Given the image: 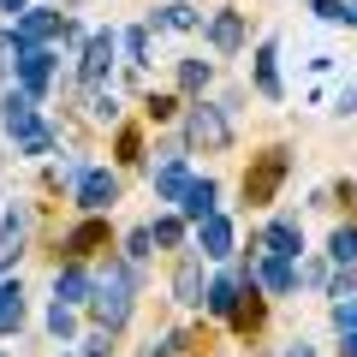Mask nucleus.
Listing matches in <instances>:
<instances>
[{
  "label": "nucleus",
  "instance_id": "19",
  "mask_svg": "<svg viewBox=\"0 0 357 357\" xmlns=\"http://www.w3.org/2000/svg\"><path fill=\"white\" fill-rule=\"evenodd\" d=\"M18 321H24V298H18V286H0V333H13Z\"/></svg>",
  "mask_w": 357,
  "mask_h": 357
},
{
  "label": "nucleus",
  "instance_id": "9",
  "mask_svg": "<svg viewBox=\"0 0 357 357\" xmlns=\"http://www.w3.org/2000/svg\"><path fill=\"white\" fill-rule=\"evenodd\" d=\"M197 244H203V256H232V220L208 215L203 227H197Z\"/></svg>",
  "mask_w": 357,
  "mask_h": 357
},
{
  "label": "nucleus",
  "instance_id": "34",
  "mask_svg": "<svg viewBox=\"0 0 357 357\" xmlns=\"http://www.w3.org/2000/svg\"><path fill=\"white\" fill-rule=\"evenodd\" d=\"M0 6H6V13H13V18H24V0H0Z\"/></svg>",
  "mask_w": 357,
  "mask_h": 357
},
{
  "label": "nucleus",
  "instance_id": "28",
  "mask_svg": "<svg viewBox=\"0 0 357 357\" xmlns=\"http://www.w3.org/2000/svg\"><path fill=\"white\" fill-rule=\"evenodd\" d=\"M333 328H340V333H357V298H340V304H333Z\"/></svg>",
  "mask_w": 357,
  "mask_h": 357
},
{
  "label": "nucleus",
  "instance_id": "21",
  "mask_svg": "<svg viewBox=\"0 0 357 357\" xmlns=\"http://www.w3.org/2000/svg\"><path fill=\"white\" fill-rule=\"evenodd\" d=\"M256 89H262V96H280V72H274V42H268V48L256 54Z\"/></svg>",
  "mask_w": 357,
  "mask_h": 357
},
{
  "label": "nucleus",
  "instance_id": "3",
  "mask_svg": "<svg viewBox=\"0 0 357 357\" xmlns=\"http://www.w3.org/2000/svg\"><path fill=\"white\" fill-rule=\"evenodd\" d=\"M185 137L203 143V149H227L232 126H227V114H220V107H191V119H185Z\"/></svg>",
  "mask_w": 357,
  "mask_h": 357
},
{
  "label": "nucleus",
  "instance_id": "36",
  "mask_svg": "<svg viewBox=\"0 0 357 357\" xmlns=\"http://www.w3.org/2000/svg\"><path fill=\"white\" fill-rule=\"evenodd\" d=\"M340 351H345V357H357V333H345V345H340Z\"/></svg>",
  "mask_w": 357,
  "mask_h": 357
},
{
  "label": "nucleus",
  "instance_id": "33",
  "mask_svg": "<svg viewBox=\"0 0 357 357\" xmlns=\"http://www.w3.org/2000/svg\"><path fill=\"white\" fill-rule=\"evenodd\" d=\"M84 357H114V345H107V333H102V340H89V351Z\"/></svg>",
  "mask_w": 357,
  "mask_h": 357
},
{
  "label": "nucleus",
  "instance_id": "24",
  "mask_svg": "<svg viewBox=\"0 0 357 357\" xmlns=\"http://www.w3.org/2000/svg\"><path fill=\"white\" fill-rule=\"evenodd\" d=\"M89 114H96V119H107V126H114V119H119V102H114V96H107L102 84H89Z\"/></svg>",
  "mask_w": 357,
  "mask_h": 357
},
{
  "label": "nucleus",
  "instance_id": "16",
  "mask_svg": "<svg viewBox=\"0 0 357 357\" xmlns=\"http://www.w3.org/2000/svg\"><path fill=\"white\" fill-rule=\"evenodd\" d=\"M208 42H215L220 54H232L244 42V24H238V13H215V24H208Z\"/></svg>",
  "mask_w": 357,
  "mask_h": 357
},
{
  "label": "nucleus",
  "instance_id": "12",
  "mask_svg": "<svg viewBox=\"0 0 357 357\" xmlns=\"http://www.w3.org/2000/svg\"><path fill=\"white\" fill-rule=\"evenodd\" d=\"M84 298H96V280H89L84 268H66L60 280H54V304H84Z\"/></svg>",
  "mask_w": 357,
  "mask_h": 357
},
{
  "label": "nucleus",
  "instance_id": "26",
  "mask_svg": "<svg viewBox=\"0 0 357 357\" xmlns=\"http://www.w3.org/2000/svg\"><path fill=\"white\" fill-rule=\"evenodd\" d=\"M316 18H321V24H357L351 6H340V0H316Z\"/></svg>",
  "mask_w": 357,
  "mask_h": 357
},
{
  "label": "nucleus",
  "instance_id": "23",
  "mask_svg": "<svg viewBox=\"0 0 357 357\" xmlns=\"http://www.w3.org/2000/svg\"><path fill=\"white\" fill-rule=\"evenodd\" d=\"M149 238L161 244V250H178V244H185V227H178V220L167 215V220H155V227H149Z\"/></svg>",
  "mask_w": 357,
  "mask_h": 357
},
{
  "label": "nucleus",
  "instance_id": "1",
  "mask_svg": "<svg viewBox=\"0 0 357 357\" xmlns=\"http://www.w3.org/2000/svg\"><path fill=\"white\" fill-rule=\"evenodd\" d=\"M89 304H96V321H102V333H119L131 321V268H107L102 280H96V298H89Z\"/></svg>",
  "mask_w": 357,
  "mask_h": 357
},
{
  "label": "nucleus",
  "instance_id": "15",
  "mask_svg": "<svg viewBox=\"0 0 357 357\" xmlns=\"http://www.w3.org/2000/svg\"><path fill=\"white\" fill-rule=\"evenodd\" d=\"M155 191L167 197V203H185V191H191V173L178 161H161V173H155Z\"/></svg>",
  "mask_w": 357,
  "mask_h": 357
},
{
  "label": "nucleus",
  "instance_id": "27",
  "mask_svg": "<svg viewBox=\"0 0 357 357\" xmlns=\"http://www.w3.org/2000/svg\"><path fill=\"white\" fill-rule=\"evenodd\" d=\"M178 84H185V89H203L208 84V60H185V66H178Z\"/></svg>",
  "mask_w": 357,
  "mask_h": 357
},
{
  "label": "nucleus",
  "instance_id": "25",
  "mask_svg": "<svg viewBox=\"0 0 357 357\" xmlns=\"http://www.w3.org/2000/svg\"><path fill=\"white\" fill-rule=\"evenodd\" d=\"M48 328H54V340H72V328H77L72 304H54V310H48Z\"/></svg>",
  "mask_w": 357,
  "mask_h": 357
},
{
  "label": "nucleus",
  "instance_id": "6",
  "mask_svg": "<svg viewBox=\"0 0 357 357\" xmlns=\"http://www.w3.org/2000/svg\"><path fill=\"white\" fill-rule=\"evenodd\" d=\"M280 178H286V155H280V149H268V155H262V167L244 178V203H268Z\"/></svg>",
  "mask_w": 357,
  "mask_h": 357
},
{
  "label": "nucleus",
  "instance_id": "4",
  "mask_svg": "<svg viewBox=\"0 0 357 357\" xmlns=\"http://www.w3.org/2000/svg\"><path fill=\"white\" fill-rule=\"evenodd\" d=\"M13 66H18V84H24V96H42V89L54 84V54L48 48H13Z\"/></svg>",
  "mask_w": 357,
  "mask_h": 357
},
{
  "label": "nucleus",
  "instance_id": "35",
  "mask_svg": "<svg viewBox=\"0 0 357 357\" xmlns=\"http://www.w3.org/2000/svg\"><path fill=\"white\" fill-rule=\"evenodd\" d=\"M286 357H316V351H310V345H286Z\"/></svg>",
  "mask_w": 357,
  "mask_h": 357
},
{
  "label": "nucleus",
  "instance_id": "10",
  "mask_svg": "<svg viewBox=\"0 0 357 357\" xmlns=\"http://www.w3.org/2000/svg\"><path fill=\"white\" fill-rule=\"evenodd\" d=\"M244 286H250V274H227V280H215V286H208V310H215V316H232L238 298H244Z\"/></svg>",
  "mask_w": 357,
  "mask_h": 357
},
{
  "label": "nucleus",
  "instance_id": "22",
  "mask_svg": "<svg viewBox=\"0 0 357 357\" xmlns=\"http://www.w3.org/2000/svg\"><path fill=\"white\" fill-rule=\"evenodd\" d=\"M96 244H107V227H96V220H84V227L66 238V250L72 256H84V250H96Z\"/></svg>",
  "mask_w": 357,
  "mask_h": 357
},
{
  "label": "nucleus",
  "instance_id": "7",
  "mask_svg": "<svg viewBox=\"0 0 357 357\" xmlns=\"http://www.w3.org/2000/svg\"><path fill=\"white\" fill-rule=\"evenodd\" d=\"M0 119H6L13 137H30V131H36V96H24V89L6 96V102H0Z\"/></svg>",
  "mask_w": 357,
  "mask_h": 357
},
{
  "label": "nucleus",
  "instance_id": "32",
  "mask_svg": "<svg viewBox=\"0 0 357 357\" xmlns=\"http://www.w3.org/2000/svg\"><path fill=\"white\" fill-rule=\"evenodd\" d=\"M232 316H238V328H256V321H262V304H256V298L244 304V298H238V310H232Z\"/></svg>",
  "mask_w": 357,
  "mask_h": 357
},
{
  "label": "nucleus",
  "instance_id": "37",
  "mask_svg": "<svg viewBox=\"0 0 357 357\" xmlns=\"http://www.w3.org/2000/svg\"><path fill=\"white\" fill-rule=\"evenodd\" d=\"M351 18H357V6H351Z\"/></svg>",
  "mask_w": 357,
  "mask_h": 357
},
{
  "label": "nucleus",
  "instance_id": "5",
  "mask_svg": "<svg viewBox=\"0 0 357 357\" xmlns=\"http://www.w3.org/2000/svg\"><path fill=\"white\" fill-rule=\"evenodd\" d=\"M114 197H119V178L107 173V167H89V173H84V185H77V208L102 215V208H114Z\"/></svg>",
  "mask_w": 357,
  "mask_h": 357
},
{
  "label": "nucleus",
  "instance_id": "2",
  "mask_svg": "<svg viewBox=\"0 0 357 357\" xmlns=\"http://www.w3.org/2000/svg\"><path fill=\"white\" fill-rule=\"evenodd\" d=\"M48 36H60V13L54 6H30L24 18H13V48H48Z\"/></svg>",
  "mask_w": 357,
  "mask_h": 357
},
{
  "label": "nucleus",
  "instance_id": "29",
  "mask_svg": "<svg viewBox=\"0 0 357 357\" xmlns=\"http://www.w3.org/2000/svg\"><path fill=\"white\" fill-rule=\"evenodd\" d=\"M161 24H167V30H191L197 13H191V6H161Z\"/></svg>",
  "mask_w": 357,
  "mask_h": 357
},
{
  "label": "nucleus",
  "instance_id": "14",
  "mask_svg": "<svg viewBox=\"0 0 357 357\" xmlns=\"http://www.w3.org/2000/svg\"><path fill=\"white\" fill-rule=\"evenodd\" d=\"M262 244H268V256H286V262H292V256L304 250V232H298L292 220H274V227H268V238H262Z\"/></svg>",
  "mask_w": 357,
  "mask_h": 357
},
{
  "label": "nucleus",
  "instance_id": "13",
  "mask_svg": "<svg viewBox=\"0 0 357 357\" xmlns=\"http://www.w3.org/2000/svg\"><path fill=\"white\" fill-rule=\"evenodd\" d=\"M178 208L203 227V220L215 215V178H191V191H185V203H178Z\"/></svg>",
  "mask_w": 357,
  "mask_h": 357
},
{
  "label": "nucleus",
  "instance_id": "11",
  "mask_svg": "<svg viewBox=\"0 0 357 357\" xmlns=\"http://www.w3.org/2000/svg\"><path fill=\"white\" fill-rule=\"evenodd\" d=\"M24 232H30V208H13V215L0 220V262H13L24 250Z\"/></svg>",
  "mask_w": 357,
  "mask_h": 357
},
{
  "label": "nucleus",
  "instance_id": "20",
  "mask_svg": "<svg viewBox=\"0 0 357 357\" xmlns=\"http://www.w3.org/2000/svg\"><path fill=\"white\" fill-rule=\"evenodd\" d=\"M328 250H333V262H340V268H357V227H333Z\"/></svg>",
  "mask_w": 357,
  "mask_h": 357
},
{
  "label": "nucleus",
  "instance_id": "31",
  "mask_svg": "<svg viewBox=\"0 0 357 357\" xmlns=\"http://www.w3.org/2000/svg\"><path fill=\"white\" fill-rule=\"evenodd\" d=\"M119 48H126V54H131V66H137L143 54H149V42H143V30H126V36H119Z\"/></svg>",
  "mask_w": 357,
  "mask_h": 357
},
{
  "label": "nucleus",
  "instance_id": "30",
  "mask_svg": "<svg viewBox=\"0 0 357 357\" xmlns=\"http://www.w3.org/2000/svg\"><path fill=\"white\" fill-rule=\"evenodd\" d=\"M149 227H137V232H131V238H126V256H131V262H143V256H149Z\"/></svg>",
  "mask_w": 357,
  "mask_h": 357
},
{
  "label": "nucleus",
  "instance_id": "8",
  "mask_svg": "<svg viewBox=\"0 0 357 357\" xmlns=\"http://www.w3.org/2000/svg\"><path fill=\"white\" fill-rule=\"evenodd\" d=\"M114 48H119L114 30H107V36H89V42H84V84H102V77H107V60H114Z\"/></svg>",
  "mask_w": 357,
  "mask_h": 357
},
{
  "label": "nucleus",
  "instance_id": "18",
  "mask_svg": "<svg viewBox=\"0 0 357 357\" xmlns=\"http://www.w3.org/2000/svg\"><path fill=\"white\" fill-rule=\"evenodd\" d=\"M292 280H298V274H292L286 256H268V262H262V286H268V292H292Z\"/></svg>",
  "mask_w": 357,
  "mask_h": 357
},
{
  "label": "nucleus",
  "instance_id": "17",
  "mask_svg": "<svg viewBox=\"0 0 357 357\" xmlns=\"http://www.w3.org/2000/svg\"><path fill=\"white\" fill-rule=\"evenodd\" d=\"M173 292H178V304H197V292H203V268H197V256H185V262H178Z\"/></svg>",
  "mask_w": 357,
  "mask_h": 357
}]
</instances>
